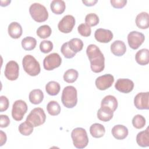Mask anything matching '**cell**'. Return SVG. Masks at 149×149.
<instances>
[{"label": "cell", "mask_w": 149, "mask_h": 149, "mask_svg": "<svg viewBox=\"0 0 149 149\" xmlns=\"http://www.w3.org/2000/svg\"><path fill=\"white\" fill-rule=\"evenodd\" d=\"M29 98L31 103L37 105L42 101L44 99V94L40 89H34L30 91Z\"/></svg>", "instance_id": "cb8c5ba5"}, {"label": "cell", "mask_w": 149, "mask_h": 149, "mask_svg": "<svg viewBox=\"0 0 149 149\" xmlns=\"http://www.w3.org/2000/svg\"><path fill=\"white\" fill-rule=\"evenodd\" d=\"M75 25V19L72 15H66L59 22L58 30L63 33H69L72 31Z\"/></svg>", "instance_id": "8fae6325"}, {"label": "cell", "mask_w": 149, "mask_h": 149, "mask_svg": "<svg viewBox=\"0 0 149 149\" xmlns=\"http://www.w3.org/2000/svg\"><path fill=\"white\" fill-rule=\"evenodd\" d=\"M71 137L74 146L77 148H84L88 143L86 130L82 127H76L71 133Z\"/></svg>", "instance_id": "277c9868"}, {"label": "cell", "mask_w": 149, "mask_h": 149, "mask_svg": "<svg viewBox=\"0 0 149 149\" xmlns=\"http://www.w3.org/2000/svg\"><path fill=\"white\" fill-rule=\"evenodd\" d=\"M79 76L78 72L74 69H70L67 70L63 74V80L68 83H74L77 79Z\"/></svg>", "instance_id": "4dcf8cb0"}, {"label": "cell", "mask_w": 149, "mask_h": 149, "mask_svg": "<svg viewBox=\"0 0 149 149\" xmlns=\"http://www.w3.org/2000/svg\"><path fill=\"white\" fill-rule=\"evenodd\" d=\"M135 59L140 65H146L149 63V50L146 48L141 49L137 52Z\"/></svg>", "instance_id": "44dd1931"}, {"label": "cell", "mask_w": 149, "mask_h": 149, "mask_svg": "<svg viewBox=\"0 0 149 149\" xmlns=\"http://www.w3.org/2000/svg\"><path fill=\"white\" fill-rule=\"evenodd\" d=\"M61 107L55 101H49L47 105V110L48 113L52 116H56L61 112Z\"/></svg>", "instance_id": "f546056e"}, {"label": "cell", "mask_w": 149, "mask_h": 149, "mask_svg": "<svg viewBox=\"0 0 149 149\" xmlns=\"http://www.w3.org/2000/svg\"><path fill=\"white\" fill-rule=\"evenodd\" d=\"M61 101L67 108L74 107L77 103V92L76 88L72 86L65 87L62 91Z\"/></svg>", "instance_id": "7a4b0ae2"}, {"label": "cell", "mask_w": 149, "mask_h": 149, "mask_svg": "<svg viewBox=\"0 0 149 149\" xmlns=\"http://www.w3.org/2000/svg\"><path fill=\"white\" fill-rule=\"evenodd\" d=\"M27 111V105L25 101L18 100L15 101L12 106V116L16 121L23 119L24 115Z\"/></svg>", "instance_id": "52a82bcc"}, {"label": "cell", "mask_w": 149, "mask_h": 149, "mask_svg": "<svg viewBox=\"0 0 149 149\" xmlns=\"http://www.w3.org/2000/svg\"><path fill=\"white\" fill-rule=\"evenodd\" d=\"M95 40L101 43H108L113 38V33L109 30L104 29H98L94 33Z\"/></svg>", "instance_id": "9a60e30c"}, {"label": "cell", "mask_w": 149, "mask_h": 149, "mask_svg": "<svg viewBox=\"0 0 149 149\" xmlns=\"http://www.w3.org/2000/svg\"><path fill=\"white\" fill-rule=\"evenodd\" d=\"M10 1H1V6H8L10 3Z\"/></svg>", "instance_id": "ee69618b"}, {"label": "cell", "mask_w": 149, "mask_h": 149, "mask_svg": "<svg viewBox=\"0 0 149 149\" xmlns=\"http://www.w3.org/2000/svg\"><path fill=\"white\" fill-rule=\"evenodd\" d=\"M33 126L27 121L23 122L19 126V131L23 136H29L33 131Z\"/></svg>", "instance_id": "d6a6232c"}, {"label": "cell", "mask_w": 149, "mask_h": 149, "mask_svg": "<svg viewBox=\"0 0 149 149\" xmlns=\"http://www.w3.org/2000/svg\"><path fill=\"white\" fill-rule=\"evenodd\" d=\"M145 40L144 35L139 31H133L127 35V42L129 47L133 49H137L143 43Z\"/></svg>", "instance_id": "9c48e42d"}, {"label": "cell", "mask_w": 149, "mask_h": 149, "mask_svg": "<svg viewBox=\"0 0 149 149\" xmlns=\"http://www.w3.org/2000/svg\"><path fill=\"white\" fill-rule=\"evenodd\" d=\"M146 119L143 116L140 114L135 115L132 119V125L134 127L140 129L144 127L146 125Z\"/></svg>", "instance_id": "836d02e7"}, {"label": "cell", "mask_w": 149, "mask_h": 149, "mask_svg": "<svg viewBox=\"0 0 149 149\" xmlns=\"http://www.w3.org/2000/svg\"><path fill=\"white\" fill-rule=\"evenodd\" d=\"M110 2L111 3V5L115 8H123L126 3V0H111Z\"/></svg>", "instance_id": "ab89813d"}, {"label": "cell", "mask_w": 149, "mask_h": 149, "mask_svg": "<svg viewBox=\"0 0 149 149\" xmlns=\"http://www.w3.org/2000/svg\"><path fill=\"white\" fill-rule=\"evenodd\" d=\"M97 0H91V1H82V2L87 6H94L97 2Z\"/></svg>", "instance_id": "7bdbcfd3"}, {"label": "cell", "mask_w": 149, "mask_h": 149, "mask_svg": "<svg viewBox=\"0 0 149 149\" xmlns=\"http://www.w3.org/2000/svg\"><path fill=\"white\" fill-rule=\"evenodd\" d=\"M29 12L31 17L37 22H44L48 17V12L46 8L39 3L31 4L29 8Z\"/></svg>", "instance_id": "5b68a950"}, {"label": "cell", "mask_w": 149, "mask_h": 149, "mask_svg": "<svg viewBox=\"0 0 149 149\" xmlns=\"http://www.w3.org/2000/svg\"><path fill=\"white\" fill-rule=\"evenodd\" d=\"M22 65L24 71L31 76H37L40 73L41 68L39 62L31 55H26L24 56Z\"/></svg>", "instance_id": "3957f363"}, {"label": "cell", "mask_w": 149, "mask_h": 149, "mask_svg": "<svg viewBox=\"0 0 149 149\" xmlns=\"http://www.w3.org/2000/svg\"><path fill=\"white\" fill-rule=\"evenodd\" d=\"M79 33L83 37H88L91 35V30L90 27L86 23L80 24L77 27Z\"/></svg>", "instance_id": "74e56055"}, {"label": "cell", "mask_w": 149, "mask_h": 149, "mask_svg": "<svg viewBox=\"0 0 149 149\" xmlns=\"http://www.w3.org/2000/svg\"><path fill=\"white\" fill-rule=\"evenodd\" d=\"M97 115V118L103 122H108L113 118V112L107 108L101 107L98 110Z\"/></svg>", "instance_id": "d4e9b609"}, {"label": "cell", "mask_w": 149, "mask_h": 149, "mask_svg": "<svg viewBox=\"0 0 149 149\" xmlns=\"http://www.w3.org/2000/svg\"><path fill=\"white\" fill-rule=\"evenodd\" d=\"M1 123L0 127L2 128L6 127L10 123V119L9 117L6 115H1Z\"/></svg>", "instance_id": "60d3db41"}, {"label": "cell", "mask_w": 149, "mask_h": 149, "mask_svg": "<svg viewBox=\"0 0 149 149\" xmlns=\"http://www.w3.org/2000/svg\"><path fill=\"white\" fill-rule=\"evenodd\" d=\"M8 31L9 36L14 39L20 38L23 32L21 25L16 22H13L9 24Z\"/></svg>", "instance_id": "ac0fdd59"}, {"label": "cell", "mask_w": 149, "mask_h": 149, "mask_svg": "<svg viewBox=\"0 0 149 149\" xmlns=\"http://www.w3.org/2000/svg\"><path fill=\"white\" fill-rule=\"evenodd\" d=\"M6 78L9 80L13 81L16 80L19 74V66L18 63L14 61H10L6 66L4 71Z\"/></svg>", "instance_id": "30bf717a"}, {"label": "cell", "mask_w": 149, "mask_h": 149, "mask_svg": "<svg viewBox=\"0 0 149 149\" xmlns=\"http://www.w3.org/2000/svg\"><path fill=\"white\" fill-rule=\"evenodd\" d=\"M36 45L37 41L32 37H26L22 40V48L26 51H31L34 49Z\"/></svg>", "instance_id": "83f0119b"}, {"label": "cell", "mask_w": 149, "mask_h": 149, "mask_svg": "<svg viewBox=\"0 0 149 149\" xmlns=\"http://www.w3.org/2000/svg\"><path fill=\"white\" fill-rule=\"evenodd\" d=\"M68 42V45L70 49L76 54L81 51L83 49V42L82 40L79 38H72Z\"/></svg>", "instance_id": "f1b7e54d"}, {"label": "cell", "mask_w": 149, "mask_h": 149, "mask_svg": "<svg viewBox=\"0 0 149 149\" xmlns=\"http://www.w3.org/2000/svg\"><path fill=\"white\" fill-rule=\"evenodd\" d=\"M86 54L90 62L91 70L100 73L105 68V58L100 48L95 44H90L86 49Z\"/></svg>", "instance_id": "6da1fadb"}, {"label": "cell", "mask_w": 149, "mask_h": 149, "mask_svg": "<svg viewBox=\"0 0 149 149\" xmlns=\"http://www.w3.org/2000/svg\"><path fill=\"white\" fill-rule=\"evenodd\" d=\"M136 142L137 144L141 147L149 146L148 127H147L145 130L141 131L137 134Z\"/></svg>", "instance_id": "7402d4cb"}, {"label": "cell", "mask_w": 149, "mask_h": 149, "mask_svg": "<svg viewBox=\"0 0 149 149\" xmlns=\"http://www.w3.org/2000/svg\"><path fill=\"white\" fill-rule=\"evenodd\" d=\"M46 115L44 111L41 108H35L33 109L26 118V121L30 123L33 127H37L44 123Z\"/></svg>", "instance_id": "8992f818"}, {"label": "cell", "mask_w": 149, "mask_h": 149, "mask_svg": "<svg viewBox=\"0 0 149 149\" xmlns=\"http://www.w3.org/2000/svg\"><path fill=\"white\" fill-rule=\"evenodd\" d=\"M61 51L62 52V54L63 55V56L68 59H70L73 58L75 55L76 53H74V52H73L69 48V45H68V42H65L62 44L61 48Z\"/></svg>", "instance_id": "d590c367"}, {"label": "cell", "mask_w": 149, "mask_h": 149, "mask_svg": "<svg viewBox=\"0 0 149 149\" xmlns=\"http://www.w3.org/2000/svg\"><path fill=\"white\" fill-rule=\"evenodd\" d=\"M62 63V58L57 53H52L45 57L43 61L44 68L47 70H52L58 68Z\"/></svg>", "instance_id": "ba28073f"}, {"label": "cell", "mask_w": 149, "mask_h": 149, "mask_svg": "<svg viewBox=\"0 0 149 149\" xmlns=\"http://www.w3.org/2000/svg\"><path fill=\"white\" fill-rule=\"evenodd\" d=\"M52 49L53 44L51 41L44 40L40 42V49L42 52L44 54H47L51 51Z\"/></svg>", "instance_id": "8d00e7d4"}, {"label": "cell", "mask_w": 149, "mask_h": 149, "mask_svg": "<svg viewBox=\"0 0 149 149\" xmlns=\"http://www.w3.org/2000/svg\"><path fill=\"white\" fill-rule=\"evenodd\" d=\"M114 82V77L111 74H105L98 77L95 80V86L100 90H105L111 87Z\"/></svg>", "instance_id": "7c38bea8"}, {"label": "cell", "mask_w": 149, "mask_h": 149, "mask_svg": "<svg viewBox=\"0 0 149 149\" xmlns=\"http://www.w3.org/2000/svg\"><path fill=\"white\" fill-rule=\"evenodd\" d=\"M61 90L60 84L55 81H49L45 86V91L48 94L54 96L57 95Z\"/></svg>", "instance_id": "4316f807"}, {"label": "cell", "mask_w": 149, "mask_h": 149, "mask_svg": "<svg viewBox=\"0 0 149 149\" xmlns=\"http://www.w3.org/2000/svg\"><path fill=\"white\" fill-rule=\"evenodd\" d=\"M115 87L118 91L126 94L133 90L134 83L129 79H119L115 84Z\"/></svg>", "instance_id": "5bb4252c"}, {"label": "cell", "mask_w": 149, "mask_h": 149, "mask_svg": "<svg viewBox=\"0 0 149 149\" xmlns=\"http://www.w3.org/2000/svg\"><path fill=\"white\" fill-rule=\"evenodd\" d=\"M111 51L112 53L117 56H121L126 51V47L123 41L116 40L111 45Z\"/></svg>", "instance_id": "e0dca14e"}, {"label": "cell", "mask_w": 149, "mask_h": 149, "mask_svg": "<svg viewBox=\"0 0 149 149\" xmlns=\"http://www.w3.org/2000/svg\"><path fill=\"white\" fill-rule=\"evenodd\" d=\"M101 107H105L114 112L118 107L117 99L113 95H108L105 96L101 101Z\"/></svg>", "instance_id": "d6986e66"}, {"label": "cell", "mask_w": 149, "mask_h": 149, "mask_svg": "<svg viewBox=\"0 0 149 149\" xmlns=\"http://www.w3.org/2000/svg\"><path fill=\"white\" fill-rule=\"evenodd\" d=\"M85 22L90 27L95 26L99 23V17L95 13H90L86 16Z\"/></svg>", "instance_id": "e575fe53"}, {"label": "cell", "mask_w": 149, "mask_h": 149, "mask_svg": "<svg viewBox=\"0 0 149 149\" xmlns=\"http://www.w3.org/2000/svg\"><path fill=\"white\" fill-rule=\"evenodd\" d=\"M90 132L91 135L94 138H100L102 137L105 133V129L104 126L98 123L93 124L90 127Z\"/></svg>", "instance_id": "603a6c76"}, {"label": "cell", "mask_w": 149, "mask_h": 149, "mask_svg": "<svg viewBox=\"0 0 149 149\" xmlns=\"http://www.w3.org/2000/svg\"><path fill=\"white\" fill-rule=\"evenodd\" d=\"M0 146H2L6 141L7 137L5 133H4L3 131H0Z\"/></svg>", "instance_id": "b9f144b4"}, {"label": "cell", "mask_w": 149, "mask_h": 149, "mask_svg": "<svg viewBox=\"0 0 149 149\" xmlns=\"http://www.w3.org/2000/svg\"><path fill=\"white\" fill-rule=\"evenodd\" d=\"M50 8L54 13L61 15L63 13L65 10V2L62 0H54L51 3Z\"/></svg>", "instance_id": "484cf974"}, {"label": "cell", "mask_w": 149, "mask_h": 149, "mask_svg": "<svg viewBox=\"0 0 149 149\" xmlns=\"http://www.w3.org/2000/svg\"><path fill=\"white\" fill-rule=\"evenodd\" d=\"M9 102L6 97L1 95L0 97V111L3 112L8 109L9 107Z\"/></svg>", "instance_id": "f35d334b"}, {"label": "cell", "mask_w": 149, "mask_h": 149, "mask_svg": "<svg viewBox=\"0 0 149 149\" xmlns=\"http://www.w3.org/2000/svg\"><path fill=\"white\" fill-rule=\"evenodd\" d=\"M136 26L141 29H147L149 26V16L148 13L142 12L139 13L136 18Z\"/></svg>", "instance_id": "ffe728a7"}, {"label": "cell", "mask_w": 149, "mask_h": 149, "mask_svg": "<svg viewBox=\"0 0 149 149\" xmlns=\"http://www.w3.org/2000/svg\"><path fill=\"white\" fill-rule=\"evenodd\" d=\"M112 134L117 140H123L128 135L127 128L122 125H116L114 126L111 130Z\"/></svg>", "instance_id": "2e32d148"}, {"label": "cell", "mask_w": 149, "mask_h": 149, "mask_svg": "<svg viewBox=\"0 0 149 149\" xmlns=\"http://www.w3.org/2000/svg\"><path fill=\"white\" fill-rule=\"evenodd\" d=\"M52 33L51 28L48 25H42L40 26L36 31L37 35L41 38H47L49 37Z\"/></svg>", "instance_id": "1f68e13d"}, {"label": "cell", "mask_w": 149, "mask_h": 149, "mask_svg": "<svg viewBox=\"0 0 149 149\" xmlns=\"http://www.w3.org/2000/svg\"><path fill=\"white\" fill-rule=\"evenodd\" d=\"M149 92L138 93L134 98V105L138 109H149Z\"/></svg>", "instance_id": "4fadbf2b"}]
</instances>
